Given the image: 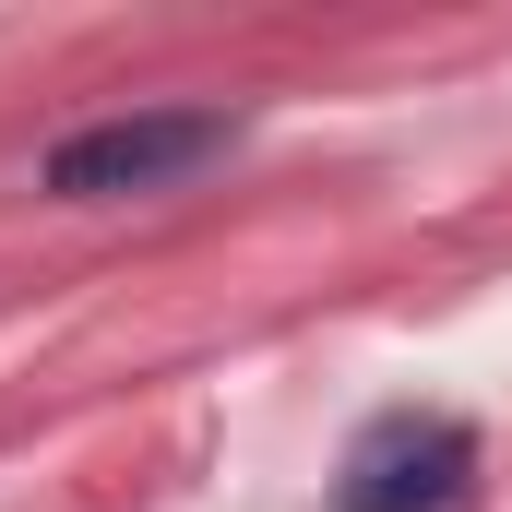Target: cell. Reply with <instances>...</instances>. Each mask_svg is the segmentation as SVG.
I'll return each instance as SVG.
<instances>
[{
    "label": "cell",
    "mask_w": 512,
    "mask_h": 512,
    "mask_svg": "<svg viewBox=\"0 0 512 512\" xmlns=\"http://www.w3.org/2000/svg\"><path fill=\"white\" fill-rule=\"evenodd\" d=\"M227 143H239V120H227V108H131V120L72 131V143L48 155V191H60V203H120V191H167V179L215 167Z\"/></svg>",
    "instance_id": "1"
},
{
    "label": "cell",
    "mask_w": 512,
    "mask_h": 512,
    "mask_svg": "<svg viewBox=\"0 0 512 512\" xmlns=\"http://www.w3.org/2000/svg\"><path fill=\"white\" fill-rule=\"evenodd\" d=\"M477 489V429L441 405H393L346 441L334 465V512H453Z\"/></svg>",
    "instance_id": "2"
}]
</instances>
